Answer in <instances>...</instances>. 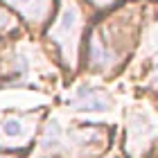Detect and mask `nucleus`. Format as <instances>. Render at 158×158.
<instances>
[{"instance_id": "4", "label": "nucleus", "mask_w": 158, "mask_h": 158, "mask_svg": "<svg viewBox=\"0 0 158 158\" xmlns=\"http://www.w3.org/2000/svg\"><path fill=\"white\" fill-rule=\"evenodd\" d=\"M63 149V133H61V127L59 122L52 120L45 129V133H43V140H41V152L45 154H52V152H59Z\"/></svg>"}, {"instance_id": "6", "label": "nucleus", "mask_w": 158, "mask_h": 158, "mask_svg": "<svg viewBox=\"0 0 158 158\" xmlns=\"http://www.w3.org/2000/svg\"><path fill=\"white\" fill-rule=\"evenodd\" d=\"M113 61H115V54H113L111 50H106L97 39H93V43H90V63L93 66L106 68V66H111Z\"/></svg>"}, {"instance_id": "5", "label": "nucleus", "mask_w": 158, "mask_h": 158, "mask_svg": "<svg viewBox=\"0 0 158 158\" xmlns=\"http://www.w3.org/2000/svg\"><path fill=\"white\" fill-rule=\"evenodd\" d=\"M25 133L27 131H25V124H23L20 118H9V120L2 122V127H0V135L7 138V140H11V142H16V145H23L27 140Z\"/></svg>"}, {"instance_id": "8", "label": "nucleus", "mask_w": 158, "mask_h": 158, "mask_svg": "<svg viewBox=\"0 0 158 158\" xmlns=\"http://www.w3.org/2000/svg\"><path fill=\"white\" fill-rule=\"evenodd\" d=\"M93 2H97V5H104V2H109V0H93Z\"/></svg>"}, {"instance_id": "2", "label": "nucleus", "mask_w": 158, "mask_h": 158, "mask_svg": "<svg viewBox=\"0 0 158 158\" xmlns=\"http://www.w3.org/2000/svg\"><path fill=\"white\" fill-rule=\"evenodd\" d=\"M68 104H70V109H75V111H106L111 106V102L106 99V95L102 90L88 88V86L79 88L75 95L68 99Z\"/></svg>"}, {"instance_id": "1", "label": "nucleus", "mask_w": 158, "mask_h": 158, "mask_svg": "<svg viewBox=\"0 0 158 158\" xmlns=\"http://www.w3.org/2000/svg\"><path fill=\"white\" fill-rule=\"evenodd\" d=\"M77 34H79V11L73 2H68L61 11V18L52 30H50V39L59 43L63 59L73 63L75 59V45H77Z\"/></svg>"}, {"instance_id": "7", "label": "nucleus", "mask_w": 158, "mask_h": 158, "mask_svg": "<svg viewBox=\"0 0 158 158\" xmlns=\"http://www.w3.org/2000/svg\"><path fill=\"white\" fill-rule=\"evenodd\" d=\"M9 23H11V20H9V16H7V11L0 9V30H2V27H7Z\"/></svg>"}, {"instance_id": "3", "label": "nucleus", "mask_w": 158, "mask_h": 158, "mask_svg": "<svg viewBox=\"0 0 158 158\" xmlns=\"http://www.w3.org/2000/svg\"><path fill=\"white\" fill-rule=\"evenodd\" d=\"M5 2L16 7L30 20H41L45 16V9H48V0H5Z\"/></svg>"}]
</instances>
